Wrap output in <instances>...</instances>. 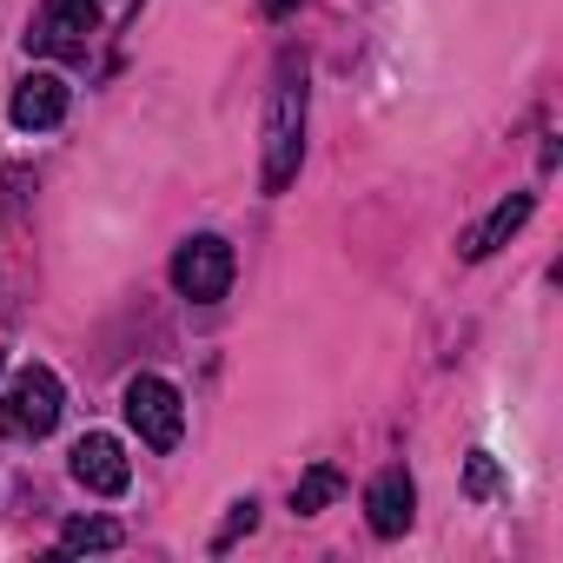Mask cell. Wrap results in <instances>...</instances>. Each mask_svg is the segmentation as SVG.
<instances>
[{"mask_svg":"<svg viewBox=\"0 0 563 563\" xmlns=\"http://www.w3.org/2000/svg\"><path fill=\"white\" fill-rule=\"evenodd\" d=\"M8 120H14L21 133L60 126V120H67V80H60V74H27V80L14 87V100H8Z\"/></svg>","mask_w":563,"mask_h":563,"instance_id":"8","label":"cell"},{"mask_svg":"<svg viewBox=\"0 0 563 563\" xmlns=\"http://www.w3.org/2000/svg\"><path fill=\"white\" fill-rule=\"evenodd\" d=\"M74 477L93 490V497H120L126 484H133V471H126V451H120V438H107V431H87L80 444H74Z\"/></svg>","mask_w":563,"mask_h":563,"instance_id":"7","label":"cell"},{"mask_svg":"<svg viewBox=\"0 0 563 563\" xmlns=\"http://www.w3.org/2000/svg\"><path fill=\"white\" fill-rule=\"evenodd\" d=\"M0 372H8V358H0Z\"/></svg>","mask_w":563,"mask_h":563,"instance_id":"14","label":"cell"},{"mask_svg":"<svg viewBox=\"0 0 563 563\" xmlns=\"http://www.w3.org/2000/svg\"><path fill=\"white\" fill-rule=\"evenodd\" d=\"M252 523H258V504H252V497H245V504H232V517H225V530H219V550H225L232 537H245Z\"/></svg>","mask_w":563,"mask_h":563,"instance_id":"12","label":"cell"},{"mask_svg":"<svg viewBox=\"0 0 563 563\" xmlns=\"http://www.w3.org/2000/svg\"><path fill=\"white\" fill-rule=\"evenodd\" d=\"M60 405H67L60 378H54L47 365H27V372L8 385V398H0V431H8V438H47V431L60 424Z\"/></svg>","mask_w":563,"mask_h":563,"instance_id":"2","label":"cell"},{"mask_svg":"<svg viewBox=\"0 0 563 563\" xmlns=\"http://www.w3.org/2000/svg\"><path fill=\"white\" fill-rule=\"evenodd\" d=\"M173 286H179V299H192V306H219V299L232 292V245H225L219 232L186 239V245L173 252Z\"/></svg>","mask_w":563,"mask_h":563,"instance_id":"4","label":"cell"},{"mask_svg":"<svg viewBox=\"0 0 563 563\" xmlns=\"http://www.w3.org/2000/svg\"><path fill=\"white\" fill-rule=\"evenodd\" d=\"M60 550H67V556H80V550H120V523H107V517H74V523L60 530Z\"/></svg>","mask_w":563,"mask_h":563,"instance_id":"11","label":"cell"},{"mask_svg":"<svg viewBox=\"0 0 563 563\" xmlns=\"http://www.w3.org/2000/svg\"><path fill=\"white\" fill-rule=\"evenodd\" d=\"M365 517H372L378 537H405V530H411V517H418V484H411L405 464H391V471L372 477V490H365Z\"/></svg>","mask_w":563,"mask_h":563,"instance_id":"6","label":"cell"},{"mask_svg":"<svg viewBox=\"0 0 563 563\" xmlns=\"http://www.w3.org/2000/svg\"><path fill=\"white\" fill-rule=\"evenodd\" d=\"M93 34H100V8H93V0H41V14L27 27V47L47 54V60H87Z\"/></svg>","mask_w":563,"mask_h":563,"instance_id":"3","label":"cell"},{"mask_svg":"<svg viewBox=\"0 0 563 563\" xmlns=\"http://www.w3.org/2000/svg\"><path fill=\"white\" fill-rule=\"evenodd\" d=\"M497 490V464L484 451H471V497H490Z\"/></svg>","mask_w":563,"mask_h":563,"instance_id":"13","label":"cell"},{"mask_svg":"<svg viewBox=\"0 0 563 563\" xmlns=\"http://www.w3.org/2000/svg\"><path fill=\"white\" fill-rule=\"evenodd\" d=\"M530 212H537V192H510V199H497V206H490V219H477V225L464 232V245H457V252H464V258H490L504 239H517V232H523V219H530Z\"/></svg>","mask_w":563,"mask_h":563,"instance_id":"9","label":"cell"},{"mask_svg":"<svg viewBox=\"0 0 563 563\" xmlns=\"http://www.w3.org/2000/svg\"><path fill=\"white\" fill-rule=\"evenodd\" d=\"M126 424L140 431V444H153V451H173V444H179V431H186L179 391H173L166 378L140 372V378L126 385Z\"/></svg>","mask_w":563,"mask_h":563,"instance_id":"5","label":"cell"},{"mask_svg":"<svg viewBox=\"0 0 563 563\" xmlns=\"http://www.w3.org/2000/svg\"><path fill=\"white\" fill-rule=\"evenodd\" d=\"M306 54H278V74H272V100H265V166H258V186L265 192H286L299 179V159H306Z\"/></svg>","mask_w":563,"mask_h":563,"instance_id":"1","label":"cell"},{"mask_svg":"<svg viewBox=\"0 0 563 563\" xmlns=\"http://www.w3.org/2000/svg\"><path fill=\"white\" fill-rule=\"evenodd\" d=\"M339 490H345V477H339L332 464H312V471L292 484V510H299V517H319V510H325Z\"/></svg>","mask_w":563,"mask_h":563,"instance_id":"10","label":"cell"}]
</instances>
